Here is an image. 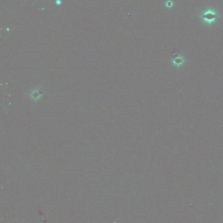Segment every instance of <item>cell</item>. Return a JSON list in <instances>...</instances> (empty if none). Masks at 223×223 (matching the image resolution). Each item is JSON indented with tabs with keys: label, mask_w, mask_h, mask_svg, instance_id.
Listing matches in <instances>:
<instances>
[{
	"label": "cell",
	"mask_w": 223,
	"mask_h": 223,
	"mask_svg": "<svg viewBox=\"0 0 223 223\" xmlns=\"http://www.w3.org/2000/svg\"><path fill=\"white\" fill-rule=\"evenodd\" d=\"M217 17V15L216 14H215L213 12L211 11H207L205 14L203 16V18H205L206 21H208L209 22H211L214 18H215Z\"/></svg>",
	"instance_id": "1"
},
{
	"label": "cell",
	"mask_w": 223,
	"mask_h": 223,
	"mask_svg": "<svg viewBox=\"0 0 223 223\" xmlns=\"http://www.w3.org/2000/svg\"><path fill=\"white\" fill-rule=\"evenodd\" d=\"M42 94H43V90H39V89L34 90L32 92V95H31V98L35 99H39L42 95Z\"/></svg>",
	"instance_id": "2"
}]
</instances>
